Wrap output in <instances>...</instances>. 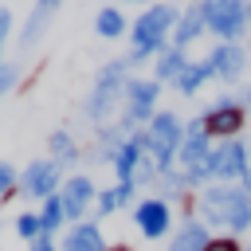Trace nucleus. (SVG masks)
<instances>
[{
  "label": "nucleus",
  "mask_w": 251,
  "mask_h": 251,
  "mask_svg": "<svg viewBox=\"0 0 251 251\" xmlns=\"http://www.w3.org/2000/svg\"><path fill=\"white\" fill-rule=\"evenodd\" d=\"M196 212L204 216L208 227H227V231H247L251 227V196L235 184H208L196 192Z\"/></svg>",
  "instance_id": "f257e3e1"
},
{
  "label": "nucleus",
  "mask_w": 251,
  "mask_h": 251,
  "mask_svg": "<svg viewBox=\"0 0 251 251\" xmlns=\"http://www.w3.org/2000/svg\"><path fill=\"white\" fill-rule=\"evenodd\" d=\"M176 20H180V8L176 4H149L137 20H133V47H129V67H137V63H149L153 55H161L165 47H169V39H173V27H176Z\"/></svg>",
  "instance_id": "f03ea898"
},
{
  "label": "nucleus",
  "mask_w": 251,
  "mask_h": 251,
  "mask_svg": "<svg viewBox=\"0 0 251 251\" xmlns=\"http://www.w3.org/2000/svg\"><path fill=\"white\" fill-rule=\"evenodd\" d=\"M133 67H129V59H110L98 75H94V90L86 94V102H82V114L102 129L114 114H122V98H126V86H129V75Z\"/></svg>",
  "instance_id": "7ed1b4c3"
},
{
  "label": "nucleus",
  "mask_w": 251,
  "mask_h": 251,
  "mask_svg": "<svg viewBox=\"0 0 251 251\" xmlns=\"http://www.w3.org/2000/svg\"><path fill=\"white\" fill-rule=\"evenodd\" d=\"M137 141H141V153L157 165V173L165 176L173 165H176V153H180V145H184V122L173 114V110H157L153 114V122L137 133Z\"/></svg>",
  "instance_id": "20e7f679"
},
{
  "label": "nucleus",
  "mask_w": 251,
  "mask_h": 251,
  "mask_svg": "<svg viewBox=\"0 0 251 251\" xmlns=\"http://www.w3.org/2000/svg\"><path fill=\"white\" fill-rule=\"evenodd\" d=\"M157 98H161V82H157V78H129L126 98H122V114H118L114 122H118L129 137L141 133V126H149L153 114H157Z\"/></svg>",
  "instance_id": "39448f33"
},
{
  "label": "nucleus",
  "mask_w": 251,
  "mask_h": 251,
  "mask_svg": "<svg viewBox=\"0 0 251 251\" xmlns=\"http://www.w3.org/2000/svg\"><path fill=\"white\" fill-rule=\"evenodd\" d=\"M204 27L220 43H235L247 31V0H200Z\"/></svg>",
  "instance_id": "423d86ee"
},
{
  "label": "nucleus",
  "mask_w": 251,
  "mask_h": 251,
  "mask_svg": "<svg viewBox=\"0 0 251 251\" xmlns=\"http://www.w3.org/2000/svg\"><path fill=\"white\" fill-rule=\"evenodd\" d=\"M247 169H251V149H247L243 137H231V141L212 145V153H208V176L212 180L231 184V180H243Z\"/></svg>",
  "instance_id": "0eeeda50"
},
{
  "label": "nucleus",
  "mask_w": 251,
  "mask_h": 251,
  "mask_svg": "<svg viewBox=\"0 0 251 251\" xmlns=\"http://www.w3.org/2000/svg\"><path fill=\"white\" fill-rule=\"evenodd\" d=\"M200 122H204V133H208V137L231 141V137H239V129H243V122H247V110H243L231 94H220V98L200 114Z\"/></svg>",
  "instance_id": "6e6552de"
},
{
  "label": "nucleus",
  "mask_w": 251,
  "mask_h": 251,
  "mask_svg": "<svg viewBox=\"0 0 251 251\" xmlns=\"http://www.w3.org/2000/svg\"><path fill=\"white\" fill-rule=\"evenodd\" d=\"M59 188H63V169H59L51 157H39V161H31V165L20 173V192L31 196V200L59 196Z\"/></svg>",
  "instance_id": "1a4fd4ad"
},
{
  "label": "nucleus",
  "mask_w": 251,
  "mask_h": 251,
  "mask_svg": "<svg viewBox=\"0 0 251 251\" xmlns=\"http://www.w3.org/2000/svg\"><path fill=\"white\" fill-rule=\"evenodd\" d=\"M59 200H63L67 220H71V224H82V220H86V212H90V204L98 200V188H94V180H90L86 173H75V176H67V180H63Z\"/></svg>",
  "instance_id": "9d476101"
},
{
  "label": "nucleus",
  "mask_w": 251,
  "mask_h": 251,
  "mask_svg": "<svg viewBox=\"0 0 251 251\" xmlns=\"http://www.w3.org/2000/svg\"><path fill=\"white\" fill-rule=\"evenodd\" d=\"M133 224L145 239H165L173 227V212L165 200H137L133 204Z\"/></svg>",
  "instance_id": "9b49d317"
},
{
  "label": "nucleus",
  "mask_w": 251,
  "mask_h": 251,
  "mask_svg": "<svg viewBox=\"0 0 251 251\" xmlns=\"http://www.w3.org/2000/svg\"><path fill=\"white\" fill-rule=\"evenodd\" d=\"M208 63H212L216 78L235 82V78L243 75V67H247V51H243V43H216V47L208 51Z\"/></svg>",
  "instance_id": "f8f14e48"
},
{
  "label": "nucleus",
  "mask_w": 251,
  "mask_h": 251,
  "mask_svg": "<svg viewBox=\"0 0 251 251\" xmlns=\"http://www.w3.org/2000/svg\"><path fill=\"white\" fill-rule=\"evenodd\" d=\"M59 251H106V239H102V227L98 220H82V224H71Z\"/></svg>",
  "instance_id": "ddd939ff"
},
{
  "label": "nucleus",
  "mask_w": 251,
  "mask_h": 251,
  "mask_svg": "<svg viewBox=\"0 0 251 251\" xmlns=\"http://www.w3.org/2000/svg\"><path fill=\"white\" fill-rule=\"evenodd\" d=\"M55 16H59V0H39V4L31 8V16H27L24 31H20V51L35 47V43H39V35L47 31V24H51Z\"/></svg>",
  "instance_id": "4468645a"
},
{
  "label": "nucleus",
  "mask_w": 251,
  "mask_h": 251,
  "mask_svg": "<svg viewBox=\"0 0 251 251\" xmlns=\"http://www.w3.org/2000/svg\"><path fill=\"white\" fill-rule=\"evenodd\" d=\"M204 35V12H200V4H188V8H180V20H176V27H173V39H169V47H176V51H188V43H196Z\"/></svg>",
  "instance_id": "2eb2a0df"
},
{
  "label": "nucleus",
  "mask_w": 251,
  "mask_h": 251,
  "mask_svg": "<svg viewBox=\"0 0 251 251\" xmlns=\"http://www.w3.org/2000/svg\"><path fill=\"white\" fill-rule=\"evenodd\" d=\"M208 243H212V231L200 220H180V227L169 235V251H204Z\"/></svg>",
  "instance_id": "dca6fc26"
},
{
  "label": "nucleus",
  "mask_w": 251,
  "mask_h": 251,
  "mask_svg": "<svg viewBox=\"0 0 251 251\" xmlns=\"http://www.w3.org/2000/svg\"><path fill=\"white\" fill-rule=\"evenodd\" d=\"M145 161V153H141V141H137V133L118 149V157H114V176H118V184H133V173H137V165Z\"/></svg>",
  "instance_id": "f3484780"
},
{
  "label": "nucleus",
  "mask_w": 251,
  "mask_h": 251,
  "mask_svg": "<svg viewBox=\"0 0 251 251\" xmlns=\"http://www.w3.org/2000/svg\"><path fill=\"white\" fill-rule=\"evenodd\" d=\"M192 59L184 55V51H176V47H165L161 55H157V63H153V78L157 82H176L180 75H184V67H188Z\"/></svg>",
  "instance_id": "a211bd4d"
},
{
  "label": "nucleus",
  "mask_w": 251,
  "mask_h": 251,
  "mask_svg": "<svg viewBox=\"0 0 251 251\" xmlns=\"http://www.w3.org/2000/svg\"><path fill=\"white\" fill-rule=\"evenodd\" d=\"M208 78H216V71H212V63H208V59H192V63L184 67V75H180V78H176L173 86H176V94H184V98H192V94H196V90H200V86H204Z\"/></svg>",
  "instance_id": "6ab92c4d"
},
{
  "label": "nucleus",
  "mask_w": 251,
  "mask_h": 251,
  "mask_svg": "<svg viewBox=\"0 0 251 251\" xmlns=\"http://www.w3.org/2000/svg\"><path fill=\"white\" fill-rule=\"evenodd\" d=\"M47 157H51L59 169H67V165L78 161V141H75L67 129H51V133H47Z\"/></svg>",
  "instance_id": "aec40b11"
},
{
  "label": "nucleus",
  "mask_w": 251,
  "mask_h": 251,
  "mask_svg": "<svg viewBox=\"0 0 251 251\" xmlns=\"http://www.w3.org/2000/svg\"><path fill=\"white\" fill-rule=\"evenodd\" d=\"M94 31H98L102 39L126 35V12H122V8H102V12L94 16Z\"/></svg>",
  "instance_id": "412c9836"
},
{
  "label": "nucleus",
  "mask_w": 251,
  "mask_h": 251,
  "mask_svg": "<svg viewBox=\"0 0 251 251\" xmlns=\"http://www.w3.org/2000/svg\"><path fill=\"white\" fill-rule=\"evenodd\" d=\"M63 224H67L63 200H59V196H47V200H43V208H39V227H43V235H55Z\"/></svg>",
  "instance_id": "4be33fe9"
},
{
  "label": "nucleus",
  "mask_w": 251,
  "mask_h": 251,
  "mask_svg": "<svg viewBox=\"0 0 251 251\" xmlns=\"http://www.w3.org/2000/svg\"><path fill=\"white\" fill-rule=\"evenodd\" d=\"M16 235L27 239V243H35V239L43 235V227H39V212H20V216H16Z\"/></svg>",
  "instance_id": "5701e85b"
},
{
  "label": "nucleus",
  "mask_w": 251,
  "mask_h": 251,
  "mask_svg": "<svg viewBox=\"0 0 251 251\" xmlns=\"http://www.w3.org/2000/svg\"><path fill=\"white\" fill-rule=\"evenodd\" d=\"M118 208H122V200H118V188H98L94 212H98V216H110V212H118Z\"/></svg>",
  "instance_id": "b1692460"
},
{
  "label": "nucleus",
  "mask_w": 251,
  "mask_h": 251,
  "mask_svg": "<svg viewBox=\"0 0 251 251\" xmlns=\"http://www.w3.org/2000/svg\"><path fill=\"white\" fill-rule=\"evenodd\" d=\"M16 184H20L16 169H12L8 161H0V200H4V196H12V192H16Z\"/></svg>",
  "instance_id": "393cba45"
},
{
  "label": "nucleus",
  "mask_w": 251,
  "mask_h": 251,
  "mask_svg": "<svg viewBox=\"0 0 251 251\" xmlns=\"http://www.w3.org/2000/svg\"><path fill=\"white\" fill-rule=\"evenodd\" d=\"M16 82H20V67H16V63H4V67H0V94H8Z\"/></svg>",
  "instance_id": "a878e982"
},
{
  "label": "nucleus",
  "mask_w": 251,
  "mask_h": 251,
  "mask_svg": "<svg viewBox=\"0 0 251 251\" xmlns=\"http://www.w3.org/2000/svg\"><path fill=\"white\" fill-rule=\"evenodd\" d=\"M204 251H243V247H239L231 235H212V243H208Z\"/></svg>",
  "instance_id": "bb28decb"
},
{
  "label": "nucleus",
  "mask_w": 251,
  "mask_h": 251,
  "mask_svg": "<svg viewBox=\"0 0 251 251\" xmlns=\"http://www.w3.org/2000/svg\"><path fill=\"white\" fill-rule=\"evenodd\" d=\"M8 31H12V12H8V8H0V47H4Z\"/></svg>",
  "instance_id": "cd10ccee"
},
{
  "label": "nucleus",
  "mask_w": 251,
  "mask_h": 251,
  "mask_svg": "<svg viewBox=\"0 0 251 251\" xmlns=\"http://www.w3.org/2000/svg\"><path fill=\"white\" fill-rule=\"evenodd\" d=\"M114 188H118V200H122V208H126V204H133V192H137L133 184H114Z\"/></svg>",
  "instance_id": "c85d7f7f"
},
{
  "label": "nucleus",
  "mask_w": 251,
  "mask_h": 251,
  "mask_svg": "<svg viewBox=\"0 0 251 251\" xmlns=\"http://www.w3.org/2000/svg\"><path fill=\"white\" fill-rule=\"evenodd\" d=\"M31 251H59V247H55V235H39V239L31 243Z\"/></svg>",
  "instance_id": "c756f323"
},
{
  "label": "nucleus",
  "mask_w": 251,
  "mask_h": 251,
  "mask_svg": "<svg viewBox=\"0 0 251 251\" xmlns=\"http://www.w3.org/2000/svg\"><path fill=\"white\" fill-rule=\"evenodd\" d=\"M235 102H239L243 110H251V86H239V94H235Z\"/></svg>",
  "instance_id": "7c9ffc66"
},
{
  "label": "nucleus",
  "mask_w": 251,
  "mask_h": 251,
  "mask_svg": "<svg viewBox=\"0 0 251 251\" xmlns=\"http://www.w3.org/2000/svg\"><path fill=\"white\" fill-rule=\"evenodd\" d=\"M239 188H243V192H247V196H251V169H247V173H243V180H239Z\"/></svg>",
  "instance_id": "2f4dec72"
},
{
  "label": "nucleus",
  "mask_w": 251,
  "mask_h": 251,
  "mask_svg": "<svg viewBox=\"0 0 251 251\" xmlns=\"http://www.w3.org/2000/svg\"><path fill=\"white\" fill-rule=\"evenodd\" d=\"M106 251H133V247H126V243H114V247H106Z\"/></svg>",
  "instance_id": "473e14b6"
},
{
  "label": "nucleus",
  "mask_w": 251,
  "mask_h": 251,
  "mask_svg": "<svg viewBox=\"0 0 251 251\" xmlns=\"http://www.w3.org/2000/svg\"><path fill=\"white\" fill-rule=\"evenodd\" d=\"M247 27H251V0H247Z\"/></svg>",
  "instance_id": "72a5a7b5"
},
{
  "label": "nucleus",
  "mask_w": 251,
  "mask_h": 251,
  "mask_svg": "<svg viewBox=\"0 0 251 251\" xmlns=\"http://www.w3.org/2000/svg\"><path fill=\"white\" fill-rule=\"evenodd\" d=\"M243 251H251V247H243Z\"/></svg>",
  "instance_id": "f704fd0d"
}]
</instances>
